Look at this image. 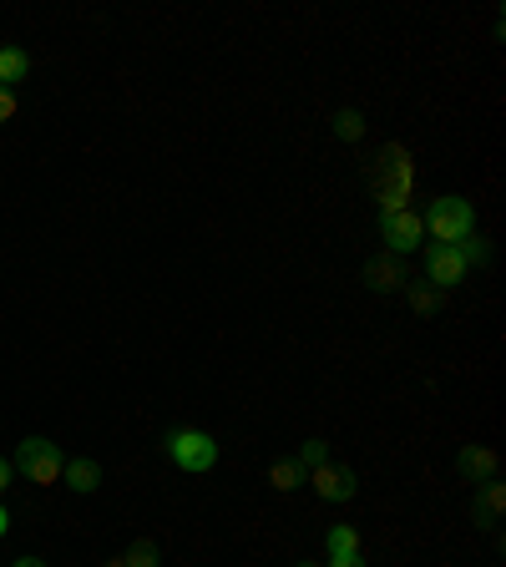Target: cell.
<instances>
[{"instance_id":"cell-10","label":"cell","mask_w":506,"mask_h":567,"mask_svg":"<svg viewBox=\"0 0 506 567\" xmlns=\"http://www.w3.org/2000/svg\"><path fill=\"white\" fill-rule=\"evenodd\" d=\"M501 507H506V486H501L496 476H491V481H481V497H476V522H481V527H496Z\"/></svg>"},{"instance_id":"cell-23","label":"cell","mask_w":506,"mask_h":567,"mask_svg":"<svg viewBox=\"0 0 506 567\" xmlns=\"http://www.w3.org/2000/svg\"><path fill=\"white\" fill-rule=\"evenodd\" d=\"M107 567H127V562H122V557H112V562H107Z\"/></svg>"},{"instance_id":"cell-11","label":"cell","mask_w":506,"mask_h":567,"mask_svg":"<svg viewBox=\"0 0 506 567\" xmlns=\"http://www.w3.org/2000/svg\"><path fill=\"white\" fill-rule=\"evenodd\" d=\"M31 61L21 46H0V87H16V81H26Z\"/></svg>"},{"instance_id":"cell-6","label":"cell","mask_w":506,"mask_h":567,"mask_svg":"<svg viewBox=\"0 0 506 567\" xmlns=\"http://www.w3.org/2000/svg\"><path fill=\"white\" fill-rule=\"evenodd\" d=\"M426 274H431V284H441V289H456V284L471 274V264L461 259V249H456V243H436V249L426 254Z\"/></svg>"},{"instance_id":"cell-8","label":"cell","mask_w":506,"mask_h":567,"mask_svg":"<svg viewBox=\"0 0 506 567\" xmlns=\"http://www.w3.org/2000/svg\"><path fill=\"white\" fill-rule=\"evenodd\" d=\"M365 279H370V289H380V294H390V289H405V269H400V259H395V254H385V259H370V264H365Z\"/></svg>"},{"instance_id":"cell-13","label":"cell","mask_w":506,"mask_h":567,"mask_svg":"<svg viewBox=\"0 0 506 567\" xmlns=\"http://www.w3.org/2000/svg\"><path fill=\"white\" fill-rule=\"evenodd\" d=\"M355 552H360V532L350 522L329 527V557H355Z\"/></svg>"},{"instance_id":"cell-24","label":"cell","mask_w":506,"mask_h":567,"mask_svg":"<svg viewBox=\"0 0 506 567\" xmlns=\"http://www.w3.org/2000/svg\"><path fill=\"white\" fill-rule=\"evenodd\" d=\"M299 567H314V562H299Z\"/></svg>"},{"instance_id":"cell-14","label":"cell","mask_w":506,"mask_h":567,"mask_svg":"<svg viewBox=\"0 0 506 567\" xmlns=\"http://www.w3.org/2000/svg\"><path fill=\"white\" fill-rule=\"evenodd\" d=\"M127 567H157L162 562V552H157V542L152 537H137L132 547H127V557H122Z\"/></svg>"},{"instance_id":"cell-21","label":"cell","mask_w":506,"mask_h":567,"mask_svg":"<svg viewBox=\"0 0 506 567\" xmlns=\"http://www.w3.org/2000/svg\"><path fill=\"white\" fill-rule=\"evenodd\" d=\"M11 532V517H6V507H0V537H6Z\"/></svg>"},{"instance_id":"cell-5","label":"cell","mask_w":506,"mask_h":567,"mask_svg":"<svg viewBox=\"0 0 506 567\" xmlns=\"http://www.w3.org/2000/svg\"><path fill=\"white\" fill-rule=\"evenodd\" d=\"M309 481H314V492L324 497V502H355V492H360V481H355V471L350 466H314L309 471Z\"/></svg>"},{"instance_id":"cell-20","label":"cell","mask_w":506,"mask_h":567,"mask_svg":"<svg viewBox=\"0 0 506 567\" xmlns=\"http://www.w3.org/2000/svg\"><path fill=\"white\" fill-rule=\"evenodd\" d=\"M329 567H365V562H360V552H355V557H329Z\"/></svg>"},{"instance_id":"cell-1","label":"cell","mask_w":506,"mask_h":567,"mask_svg":"<svg viewBox=\"0 0 506 567\" xmlns=\"http://www.w3.org/2000/svg\"><path fill=\"white\" fill-rule=\"evenodd\" d=\"M31 486H56L61 481V466H66V456H61V446L56 441H46V436H26L21 446H16V461H11Z\"/></svg>"},{"instance_id":"cell-12","label":"cell","mask_w":506,"mask_h":567,"mask_svg":"<svg viewBox=\"0 0 506 567\" xmlns=\"http://www.w3.org/2000/svg\"><path fill=\"white\" fill-rule=\"evenodd\" d=\"M269 481L279 486V492H294V486L309 481V471H304L299 461H274V466H269Z\"/></svg>"},{"instance_id":"cell-4","label":"cell","mask_w":506,"mask_h":567,"mask_svg":"<svg viewBox=\"0 0 506 567\" xmlns=\"http://www.w3.org/2000/svg\"><path fill=\"white\" fill-rule=\"evenodd\" d=\"M380 238H385V254H410V249H420V238H426V223L410 208H395V213L380 218Z\"/></svg>"},{"instance_id":"cell-18","label":"cell","mask_w":506,"mask_h":567,"mask_svg":"<svg viewBox=\"0 0 506 567\" xmlns=\"http://www.w3.org/2000/svg\"><path fill=\"white\" fill-rule=\"evenodd\" d=\"M410 304H415L420 314H431V309H436V294H431V289H410Z\"/></svg>"},{"instance_id":"cell-17","label":"cell","mask_w":506,"mask_h":567,"mask_svg":"<svg viewBox=\"0 0 506 567\" xmlns=\"http://www.w3.org/2000/svg\"><path fill=\"white\" fill-rule=\"evenodd\" d=\"M11 117H16V92H11V87H0V127H6Z\"/></svg>"},{"instance_id":"cell-22","label":"cell","mask_w":506,"mask_h":567,"mask_svg":"<svg viewBox=\"0 0 506 567\" xmlns=\"http://www.w3.org/2000/svg\"><path fill=\"white\" fill-rule=\"evenodd\" d=\"M11 567H46V562H36V557H21V562H11Z\"/></svg>"},{"instance_id":"cell-15","label":"cell","mask_w":506,"mask_h":567,"mask_svg":"<svg viewBox=\"0 0 506 567\" xmlns=\"http://www.w3.org/2000/svg\"><path fill=\"white\" fill-rule=\"evenodd\" d=\"M334 137H340V142H360L365 137V117L360 112H334Z\"/></svg>"},{"instance_id":"cell-16","label":"cell","mask_w":506,"mask_h":567,"mask_svg":"<svg viewBox=\"0 0 506 567\" xmlns=\"http://www.w3.org/2000/svg\"><path fill=\"white\" fill-rule=\"evenodd\" d=\"M324 461H329V441H319V436H314V441H304V446H299V466H304V471H314V466H324Z\"/></svg>"},{"instance_id":"cell-3","label":"cell","mask_w":506,"mask_h":567,"mask_svg":"<svg viewBox=\"0 0 506 567\" xmlns=\"http://www.w3.org/2000/svg\"><path fill=\"white\" fill-rule=\"evenodd\" d=\"M420 223H426V233H436V243H461V238L476 233V208L451 193V198H436Z\"/></svg>"},{"instance_id":"cell-7","label":"cell","mask_w":506,"mask_h":567,"mask_svg":"<svg viewBox=\"0 0 506 567\" xmlns=\"http://www.w3.org/2000/svg\"><path fill=\"white\" fill-rule=\"evenodd\" d=\"M61 481L71 486V492H81V497H92L97 486H102V466H97L92 456H71V461L61 466Z\"/></svg>"},{"instance_id":"cell-2","label":"cell","mask_w":506,"mask_h":567,"mask_svg":"<svg viewBox=\"0 0 506 567\" xmlns=\"http://www.w3.org/2000/svg\"><path fill=\"white\" fill-rule=\"evenodd\" d=\"M167 456H173L178 471L198 476V471H213V466H218V441H213L208 431L178 426V431H167Z\"/></svg>"},{"instance_id":"cell-19","label":"cell","mask_w":506,"mask_h":567,"mask_svg":"<svg viewBox=\"0 0 506 567\" xmlns=\"http://www.w3.org/2000/svg\"><path fill=\"white\" fill-rule=\"evenodd\" d=\"M11 476H16V466H11L6 456H0V492H6V486H11Z\"/></svg>"},{"instance_id":"cell-9","label":"cell","mask_w":506,"mask_h":567,"mask_svg":"<svg viewBox=\"0 0 506 567\" xmlns=\"http://www.w3.org/2000/svg\"><path fill=\"white\" fill-rule=\"evenodd\" d=\"M456 466H461L466 481H491V476H496V451H486V446H466V451L456 456Z\"/></svg>"}]
</instances>
